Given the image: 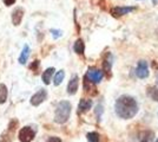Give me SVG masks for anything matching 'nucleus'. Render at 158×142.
Listing matches in <instances>:
<instances>
[{
  "instance_id": "obj_9",
  "label": "nucleus",
  "mask_w": 158,
  "mask_h": 142,
  "mask_svg": "<svg viewBox=\"0 0 158 142\" xmlns=\"http://www.w3.org/2000/svg\"><path fill=\"white\" fill-rule=\"evenodd\" d=\"M23 15H24V10L21 7H17L12 12V23L13 25L18 26L20 23H21V19H23Z\"/></svg>"
},
{
  "instance_id": "obj_14",
  "label": "nucleus",
  "mask_w": 158,
  "mask_h": 142,
  "mask_svg": "<svg viewBox=\"0 0 158 142\" xmlns=\"http://www.w3.org/2000/svg\"><path fill=\"white\" fill-rule=\"evenodd\" d=\"M28 56H30V47L28 45H25L23 51H21V54L19 56V63L20 64H25L28 59Z\"/></svg>"
},
{
  "instance_id": "obj_3",
  "label": "nucleus",
  "mask_w": 158,
  "mask_h": 142,
  "mask_svg": "<svg viewBox=\"0 0 158 142\" xmlns=\"http://www.w3.org/2000/svg\"><path fill=\"white\" fill-rule=\"evenodd\" d=\"M103 77H104V72L97 68H90L85 75L86 80H89V82H91L93 84L99 83L103 80Z\"/></svg>"
},
{
  "instance_id": "obj_17",
  "label": "nucleus",
  "mask_w": 158,
  "mask_h": 142,
  "mask_svg": "<svg viewBox=\"0 0 158 142\" xmlns=\"http://www.w3.org/2000/svg\"><path fill=\"white\" fill-rule=\"evenodd\" d=\"M64 77H65V72H64L63 70L58 71V72L56 74V76H54V81H53L54 85H60L61 82L64 81Z\"/></svg>"
},
{
  "instance_id": "obj_1",
  "label": "nucleus",
  "mask_w": 158,
  "mask_h": 142,
  "mask_svg": "<svg viewBox=\"0 0 158 142\" xmlns=\"http://www.w3.org/2000/svg\"><path fill=\"white\" fill-rule=\"evenodd\" d=\"M116 114L123 120H130L138 113V103L130 95H122L114 103Z\"/></svg>"
},
{
  "instance_id": "obj_20",
  "label": "nucleus",
  "mask_w": 158,
  "mask_h": 142,
  "mask_svg": "<svg viewBox=\"0 0 158 142\" xmlns=\"http://www.w3.org/2000/svg\"><path fill=\"white\" fill-rule=\"evenodd\" d=\"M17 127H18V120H15V118H14V120H12V121L10 122V124H8V129H10V130H15V129H17Z\"/></svg>"
},
{
  "instance_id": "obj_2",
  "label": "nucleus",
  "mask_w": 158,
  "mask_h": 142,
  "mask_svg": "<svg viewBox=\"0 0 158 142\" xmlns=\"http://www.w3.org/2000/svg\"><path fill=\"white\" fill-rule=\"evenodd\" d=\"M71 114V103L67 101H61L58 103L56 108V114H54V121L57 123H65L70 118Z\"/></svg>"
},
{
  "instance_id": "obj_11",
  "label": "nucleus",
  "mask_w": 158,
  "mask_h": 142,
  "mask_svg": "<svg viewBox=\"0 0 158 142\" xmlns=\"http://www.w3.org/2000/svg\"><path fill=\"white\" fill-rule=\"evenodd\" d=\"M113 64V56L111 54H107L104 58V62H103V69L106 74L111 71V67Z\"/></svg>"
},
{
  "instance_id": "obj_26",
  "label": "nucleus",
  "mask_w": 158,
  "mask_h": 142,
  "mask_svg": "<svg viewBox=\"0 0 158 142\" xmlns=\"http://www.w3.org/2000/svg\"><path fill=\"white\" fill-rule=\"evenodd\" d=\"M157 83H158V75H157Z\"/></svg>"
},
{
  "instance_id": "obj_6",
  "label": "nucleus",
  "mask_w": 158,
  "mask_h": 142,
  "mask_svg": "<svg viewBox=\"0 0 158 142\" xmlns=\"http://www.w3.org/2000/svg\"><path fill=\"white\" fill-rule=\"evenodd\" d=\"M136 76L140 78V80H144L149 77V65H148V62L142 59L138 62L137 64V68H136Z\"/></svg>"
},
{
  "instance_id": "obj_4",
  "label": "nucleus",
  "mask_w": 158,
  "mask_h": 142,
  "mask_svg": "<svg viewBox=\"0 0 158 142\" xmlns=\"http://www.w3.org/2000/svg\"><path fill=\"white\" fill-rule=\"evenodd\" d=\"M136 10L135 6H116L112 7L110 10V13L114 17V18H120L123 15H126V14L131 13Z\"/></svg>"
},
{
  "instance_id": "obj_21",
  "label": "nucleus",
  "mask_w": 158,
  "mask_h": 142,
  "mask_svg": "<svg viewBox=\"0 0 158 142\" xmlns=\"http://www.w3.org/2000/svg\"><path fill=\"white\" fill-rule=\"evenodd\" d=\"M51 33H52L53 38H54V39H57V38H59V37H61V34H63V32H61L60 30H54V28H52V30H51Z\"/></svg>"
},
{
  "instance_id": "obj_8",
  "label": "nucleus",
  "mask_w": 158,
  "mask_h": 142,
  "mask_svg": "<svg viewBox=\"0 0 158 142\" xmlns=\"http://www.w3.org/2000/svg\"><path fill=\"white\" fill-rule=\"evenodd\" d=\"M79 85V77L77 75H74L72 78L70 80L69 84H67V94L69 95H74L78 90Z\"/></svg>"
},
{
  "instance_id": "obj_27",
  "label": "nucleus",
  "mask_w": 158,
  "mask_h": 142,
  "mask_svg": "<svg viewBox=\"0 0 158 142\" xmlns=\"http://www.w3.org/2000/svg\"><path fill=\"white\" fill-rule=\"evenodd\" d=\"M156 142H158V139H157V141H156Z\"/></svg>"
},
{
  "instance_id": "obj_24",
  "label": "nucleus",
  "mask_w": 158,
  "mask_h": 142,
  "mask_svg": "<svg viewBox=\"0 0 158 142\" xmlns=\"http://www.w3.org/2000/svg\"><path fill=\"white\" fill-rule=\"evenodd\" d=\"M4 2H5V5L10 6V5H13L14 2H15V0H4Z\"/></svg>"
},
{
  "instance_id": "obj_18",
  "label": "nucleus",
  "mask_w": 158,
  "mask_h": 142,
  "mask_svg": "<svg viewBox=\"0 0 158 142\" xmlns=\"http://www.w3.org/2000/svg\"><path fill=\"white\" fill-rule=\"evenodd\" d=\"M14 131L11 130V133H10V130H7L6 133H4L2 136L0 137V142H11L12 141V135H13Z\"/></svg>"
},
{
  "instance_id": "obj_16",
  "label": "nucleus",
  "mask_w": 158,
  "mask_h": 142,
  "mask_svg": "<svg viewBox=\"0 0 158 142\" xmlns=\"http://www.w3.org/2000/svg\"><path fill=\"white\" fill-rule=\"evenodd\" d=\"M7 100V88L5 84H0V104L5 103Z\"/></svg>"
},
{
  "instance_id": "obj_5",
  "label": "nucleus",
  "mask_w": 158,
  "mask_h": 142,
  "mask_svg": "<svg viewBox=\"0 0 158 142\" xmlns=\"http://www.w3.org/2000/svg\"><path fill=\"white\" fill-rule=\"evenodd\" d=\"M35 136V130L31 127H24L19 131V140L21 142H31Z\"/></svg>"
},
{
  "instance_id": "obj_25",
  "label": "nucleus",
  "mask_w": 158,
  "mask_h": 142,
  "mask_svg": "<svg viewBox=\"0 0 158 142\" xmlns=\"http://www.w3.org/2000/svg\"><path fill=\"white\" fill-rule=\"evenodd\" d=\"M152 2H153V4L156 5V4H157V2H158V0H152Z\"/></svg>"
},
{
  "instance_id": "obj_22",
  "label": "nucleus",
  "mask_w": 158,
  "mask_h": 142,
  "mask_svg": "<svg viewBox=\"0 0 158 142\" xmlns=\"http://www.w3.org/2000/svg\"><path fill=\"white\" fill-rule=\"evenodd\" d=\"M38 68H39V61H34L32 64L30 65V69H31V70H33L34 72L38 70Z\"/></svg>"
},
{
  "instance_id": "obj_12",
  "label": "nucleus",
  "mask_w": 158,
  "mask_h": 142,
  "mask_svg": "<svg viewBox=\"0 0 158 142\" xmlns=\"http://www.w3.org/2000/svg\"><path fill=\"white\" fill-rule=\"evenodd\" d=\"M73 50H74L76 54H84V51H85V44H84V41H81V39H77L76 43H74V45H73Z\"/></svg>"
},
{
  "instance_id": "obj_23",
  "label": "nucleus",
  "mask_w": 158,
  "mask_h": 142,
  "mask_svg": "<svg viewBox=\"0 0 158 142\" xmlns=\"http://www.w3.org/2000/svg\"><path fill=\"white\" fill-rule=\"evenodd\" d=\"M46 142H61L59 137H56V136H52V137H50Z\"/></svg>"
},
{
  "instance_id": "obj_10",
  "label": "nucleus",
  "mask_w": 158,
  "mask_h": 142,
  "mask_svg": "<svg viewBox=\"0 0 158 142\" xmlns=\"http://www.w3.org/2000/svg\"><path fill=\"white\" fill-rule=\"evenodd\" d=\"M91 107H92V101L83 98V100H80V102H79L78 113H85L89 109H91Z\"/></svg>"
},
{
  "instance_id": "obj_13",
  "label": "nucleus",
  "mask_w": 158,
  "mask_h": 142,
  "mask_svg": "<svg viewBox=\"0 0 158 142\" xmlns=\"http://www.w3.org/2000/svg\"><path fill=\"white\" fill-rule=\"evenodd\" d=\"M54 71H56L54 68H48L44 71V74H43V82H44L45 84H50V82H51V78H52Z\"/></svg>"
},
{
  "instance_id": "obj_19",
  "label": "nucleus",
  "mask_w": 158,
  "mask_h": 142,
  "mask_svg": "<svg viewBox=\"0 0 158 142\" xmlns=\"http://www.w3.org/2000/svg\"><path fill=\"white\" fill-rule=\"evenodd\" d=\"M86 136H87V142H99V135L94 131L89 133Z\"/></svg>"
},
{
  "instance_id": "obj_15",
  "label": "nucleus",
  "mask_w": 158,
  "mask_h": 142,
  "mask_svg": "<svg viewBox=\"0 0 158 142\" xmlns=\"http://www.w3.org/2000/svg\"><path fill=\"white\" fill-rule=\"evenodd\" d=\"M148 94L151 97L153 101L158 102V83L156 85H152V87H149L148 89Z\"/></svg>"
},
{
  "instance_id": "obj_7",
  "label": "nucleus",
  "mask_w": 158,
  "mask_h": 142,
  "mask_svg": "<svg viewBox=\"0 0 158 142\" xmlns=\"http://www.w3.org/2000/svg\"><path fill=\"white\" fill-rule=\"evenodd\" d=\"M46 98H47V91L45 89H40V90H38V93H35L31 97V104L34 105V107H37V105L41 104Z\"/></svg>"
}]
</instances>
